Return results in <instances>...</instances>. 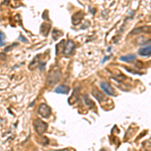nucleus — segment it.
Wrapping results in <instances>:
<instances>
[{
    "mask_svg": "<svg viewBox=\"0 0 151 151\" xmlns=\"http://www.w3.org/2000/svg\"><path fill=\"white\" fill-rule=\"evenodd\" d=\"M33 126H34L35 131L37 132L39 134H43V133H45L47 129V124L45 123V122H43V120L39 119V118L34 120Z\"/></svg>",
    "mask_w": 151,
    "mask_h": 151,
    "instance_id": "1",
    "label": "nucleus"
},
{
    "mask_svg": "<svg viewBox=\"0 0 151 151\" xmlns=\"http://www.w3.org/2000/svg\"><path fill=\"white\" fill-rule=\"evenodd\" d=\"M39 114L43 118H49L51 114V109L47 104H41L39 107Z\"/></svg>",
    "mask_w": 151,
    "mask_h": 151,
    "instance_id": "2",
    "label": "nucleus"
},
{
    "mask_svg": "<svg viewBox=\"0 0 151 151\" xmlns=\"http://www.w3.org/2000/svg\"><path fill=\"white\" fill-rule=\"evenodd\" d=\"M100 86H101V88L104 90V92L107 94V95H110V96H115V91L112 89V87L110 86V84L106 83V82H102V83H100Z\"/></svg>",
    "mask_w": 151,
    "mask_h": 151,
    "instance_id": "3",
    "label": "nucleus"
},
{
    "mask_svg": "<svg viewBox=\"0 0 151 151\" xmlns=\"http://www.w3.org/2000/svg\"><path fill=\"white\" fill-rule=\"evenodd\" d=\"M74 49H75V43L73 41H69L68 43H67V45L65 47V51L64 53H66V55H73V53H74Z\"/></svg>",
    "mask_w": 151,
    "mask_h": 151,
    "instance_id": "4",
    "label": "nucleus"
},
{
    "mask_svg": "<svg viewBox=\"0 0 151 151\" xmlns=\"http://www.w3.org/2000/svg\"><path fill=\"white\" fill-rule=\"evenodd\" d=\"M61 73L59 72H55V73H51V75H49V81H51V80H53V82H51V85L53 84H55L57 82L59 81V80L61 79Z\"/></svg>",
    "mask_w": 151,
    "mask_h": 151,
    "instance_id": "5",
    "label": "nucleus"
},
{
    "mask_svg": "<svg viewBox=\"0 0 151 151\" xmlns=\"http://www.w3.org/2000/svg\"><path fill=\"white\" fill-rule=\"evenodd\" d=\"M69 91H70V88H69L68 86H65V85L59 86V87L55 90V93H58V94H68Z\"/></svg>",
    "mask_w": 151,
    "mask_h": 151,
    "instance_id": "6",
    "label": "nucleus"
},
{
    "mask_svg": "<svg viewBox=\"0 0 151 151\" xmlns=\"http://www.w3.org/2000/svg\"><path fill=\"white\" fill-rule=\"evenodd\" d=\"M150 53H151L150 45H148V47H144V49H139V55H142V57H149V55H150Z\"/></svg>",
    "mask_w": 151,
    "mask_h": 151,
    "instance_id": "7",
    "label": "nucleus"
},
{
    "mask_svg": "<svg viewBox=\"0 0 151 151\" xmlns=\"http://www.w3.org/2000/svg\"><path fill=\"white\" fill-rule=\"evenodd\" d=\"M120 60L123 61V62H127V63H130V62H133V61L136 60V55H124V57H121L120 58Z\"/></svg>",
    "mask_w": 151,
    "mask_h": 151,
    "instance_id": "8",
    "label": "nucleus"
},
{
    "mask_svg": "<svg viewBox=\"0 0 151 151\" xmlns=\"http://www.w3.org/2000/svg\"><path fill=\"white\" fill-rule=\"evenodd\" d=\"M94 96L96 97L97 98V100H99V101H101V100H103L104 99V96H103V94L101 93V92H98L97 90H94V94H93Z\"/></svg>",
    "mask_w": 151,
    "mask_h": 151,
    "instance_id": "9",
    "label": "nucleus"
},
{
    "mask_svg": "<svg viewBox=\"0 0 151 151\" xmlns=\"http://www.w3.org/2000/svg\"><path fill=\"white\" fill-rule=\"evenodd\" d=\"M4 45H5V35L3 32L0 31V47H2Z\"/></svg>",
    "mask_w": 151,
    "mask_h": 151,
    "instance_id": "10",
    "label": "nucleus"
},
{
    "mask_svg": "<svg viewBox=\"0 0 151 151\" xmlns=\"http://www.w3.org/2000/svg\"><path fill=\"white\" fill-rule=\"evenodd\" d=\"M85 100L87 101V102H86V103H87L88 105H91L92 107H94V103L92 102V101H90V100H89V98H88V96H85Z\"/></svg>",
    "mask_w": 151,
    "mask_h": 151,
    "instance_id": "11",
    "label": "nucleus"
}]
</instances>
